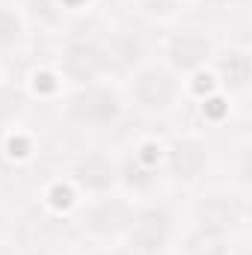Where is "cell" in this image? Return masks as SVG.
Segmentation results:
<instances>
[{"label":"cell","mask_w":252,"mask_h":255,"mask_svg":"<svg viewBox=\"0 0 252 255\" xmlns=\"http://www.w3.org/2000/svg\"><path fill=\"white\" fill-rule=\"evenodd\" d=\"M241 217V205L232 199V196H208L199 202V211H196V226L199 229H211V232H223Z\"/></svg>","instance_id":"obj_8"},{"label":"cell","mask_w":252,"mask_h":255,"mask_svg":"<svg viewBox=\"0 0 252 255\" xmlns=\"http://www.w3.org/2000/svg\"><path fill=\"white\" fill-rule=\"evenodd\" d=\"M130 95L148 113H166L178 98V80L160 65H145L130 80Z\"/></svg>","instance_id":"obj_2"},{"label":"cell","mask_w":252,"mask_h":255,"mask_svg":"<svg viewBox=\"0 0 252 255\" xmlns=\"http://www.w3.org/2000/svg\"><path fill=\"white\" fill-rule=\"evenodd\" d=\"M169 235H172V217L163 208H148V211L133 214L130 229H127L130 247L142 255H154L157 250H163Z\"/></svg>","instance_id":"obj_4"},{"label":"cell","mask_w":252,"mask_h":255,"mask_svg":"<svg viewBox=\"0 0 252 255\" xmlns=\"http://www.w3.org/2000/svg\"><path fill=\"white\" fill-rule=\"evenodd\" d=\"M214 45L205 33L199 30H181L169 39L166 45V60L175 71H196L202 63H208Z\"/></svg>","instance_id":"obj_6"},{"label":"cell","mask_w":252,"mask_h":255,"mask_svg":"<svg viewBox=\"0 0 252 255\" xmlns=\"http://www.w3.org/2000/svg\"><path fill=\"white\" fill-rule=\"evenodd\" d=\"M0 229H3V217H0Z\"/></svg>","instance_id":"obj_13"},{"label":"cell","mask_w":252,"mask_h":255,"mask_svg":"<svg viewBox=\"0 0 252 255\" xmlns=\"http://www.w3.org/2000/svg\"><path fill=\"white\" fill-rule=\"evenodd\" d=\"M122 113V101L113 89L107 86H98V83H89V86H80L68 101H65V116L74 122V125L83 128H101L116 122Z\"/></svg>","instance_id":"obj_1"},{"label":"cell","mask_w":252,"mask_h":255,"mask_svg":"<svg viewBox=\"0 0 252 255\" xmlns=\"http://www.w3.org/2000/svg\"><path fill=\"white\" fill-rule=\"evenodd\" d=\"M113 65V51L95 42H71L63 54V71L80 86L95 83Z\"/></svg>","instance_id":"obj_3"},{"label":"cell","mask_w":252,"mask_h":255,"mask_svg":"<svg viewBox=\"0 0 252 255\" xmlns=\"http://www.w3.org/2000/svg\"><path fill=\"white\" fill-rule=\"evenodd\" d=\"M190 255H226L223 247V232H211V229H199L196 226V235L190 238Z\"/></svg>","instance_id":"obj_12"},{"label":"cell","mask_w":252,"mask_h":255,"mask_svg":"<svg viewBox=\"0 0 252 255\" xmlns=\"http://www.w3.org/2000/svg\"><path fill=\"white\" fill-rule=\"evenodd\" d=\"M130 220H133V208L125 199H116V196L92 202L89 211L83 214V226L98 238H116V235L127 232Z\"/></svg>","instance_id":"obj_5"},{"label":"cell","mask_w":252,"mask_h":255,"mask_svg":"<svg viewBox=\"0 0 252 255\" xmlns=\"http://www.w3.org/2000/svg\"><path fill=\"white\" fill-rule=\"evenodd\" d=\"M21 39H24V21H21V15L15 9H9V6H0V51L15 48Z\"/></svg>","instance_id":"obj_11"},{"label":"cell","mask_w":252,"mask_h":255,"mask_svg":"<svg viewBox=\"0 0 252 255\" xmlns=\"http://www.w3.org/2000/svg\"><path fill=\"white\" fill-rule=\"evenodd\" d=\"M223 77L229 89H244L250 83V57L244 51H232L223 60Z\"/></svg>","instance_id":"obj_10"},{"label":"cell","mask_w":252,"mask_h":255,"mask_svg":"<svg viewBox=\"0 0 252 255\" xmlns=\"http://www.w3.org/2000/svg\"><path fill=\"white\" fill-rule=\"evenodd\" d=\"M113 175H116L113 163H110L107 157H101V154L86 157V160L80 163V169H77V178H80L86 187H92V190H107V187L113 184Z\"/></svg>","instance_id":"obj_9"},{"label":"cell","mask_w":252,"mask_h":255,"mask_svg":"<svg viewBox=\"0 0 252 255\" xmlns=\"http://www.w3.org/2000/svg\"><path fill=\"white\" fill-rule=\"evenodd\" d=\"M205 163H208V148L199 139L181 136V139L172 142V148H169V169H172L175 178H181V181L199 178V172L205 169Z\"/></svg>","instance_id":"obj_7"}]
</instances>
